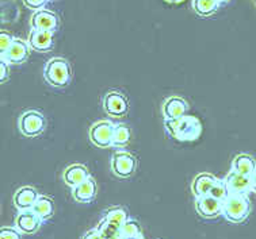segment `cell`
<instances>
[{
	"label": "cell",
	"mask_w": 256,
	"mask_h": 239,
	"mask_svg": "<svg viewBox=\"0 0 256 239\" xmlns=\"http://www.w3.org/2000/svg\"><path fill=\"white\" fill-rule=\"evenodd\" d=\"M96 229L104 239H121V229L104 219H102Z\"/></svg>",
	"instance_id": "25"
},
{
	"label": "cell",
	"mask_w": 256,
	"mask_h": 239,
	"mask_svg": "<svg viewBox=\"0 0 256 239\" xmlns=\"http://www.w3.org/2000/svg\"><path fill=\"white\" fill-rule=\"evenodd\" d=\"M220 3H225V1H228V0H218Z\"/></svg>",
	"instance_id": "34"
},
{
	"label": "cell",
	"mask_w": 256,
	"mask_h": 239,
	"mask_svg": "<svg viewBox=\"0 0 256 239\" xmlns=\"http://www.w3.org/2000/svg\"><path fill=\"white\" fill-rule=\"evenodd\" d=\"M232 170L238 172L240 175L251 177L254 175V172L256 170V161L251 156H248V154H238L233 160Z\"/></svg>",
	"instance_id": "20"
},
{
	"label": "cell",
	"mask_w": 256,
	"mask_h": 239,
	"mask_svg": "<svg viewBox=\"0 0 256 239\" xmlns=\"http://www.w3.org/2000/svg\"><path fill=\"white\" fill-rule=\"evenodd\" d=\"M10 76V65L4 61H0V81L6 83Z\"/></svg>",
	"instance_id": "29"
},
{
	"label": "cell",
	"mask_w": 256,
	"mask_h": 239,
	"mask_svg": "<svg viewBox=\"0 0 256 239\" xmlns=\"http://www.w3.org/2000/svg\"><path fill=\"white\" fill-rule=\"evenodd\" d=\"M82 239H104V238H103V235L99 233L98 229H92V230H88L87 233H84Z\"/></svg>",
	"instance_id": "30"
},
{
	"label": "cell",
	"mask_w": 256,
	"mask_h": 239,
	"mask_svg": "<svg viewBox=\"0 0 256 239\" xmlns=\"http://www.w3.org/2000/svg\"><path fill=\"white\" fill-rule=\"evenodd\" d=\"M38 198H40V195H38L37 189L28 185V187H20L15 192L12 203H14L15 208H18L19 211H28V210L33 208L34 203L37 202Z\"/></svg>",
	"instance_id": "13"
},
{
	"label": "cell",
	"mask_w": 256,
	"mask_h": 239,
	"mask_svg": "<svg viewBox=\"0 0 256 239\" xmlns=\"http://www.w3.org/2000/svg\"><path fill=\"white\" fill-rule=\"evenodd\" d=\"M224 181L226 184L229 195H247L251 191V177L240 175L232 169L225 176Z\"/></svg>",
	"instance_id": "8"
},
{
	"label": "cell",
	"mask_w": 256,
	"mask_h": 239,
	"mask_svg": "<svg viewBox=\"0 0 256 239\" xmlns=\"http://www.w3.org/2000/svg\"><path fill=\"white\" fill-rule=\"evenodd\" d=\"M104 221L110 222L112 225H116V227L121 229L122 226L125 225V222L129 219V214L126 211L125 208L122 207H112L106 210L104 215H103Z\"/></svg>",
	"instance_id": "21"
},
{
	"label": "cell",
	"mask_w": 256,
	"mask_h": 239,
	"mask_svg": "<svg viewBox=\"0 0 256 239\" xmlns=\"http://www.w3.org/2000/svg\"><path fill=\"white\" fill-rule=\"evenodd\" d=\"M32 26L36 30L54 32L58 28V18L48 9H40L32 16Z\"/></svg>",
	"instance_id": "14"
},
{
	"label": "cell",
	"mask_w": 256,
	"mask_h": 239,
	"mask_svg": "<svg viewBox=\"0 0 256 239\" xmlns=\"http://www.w3.org/2000/svg\"><path fill=\"white\" fill-rule=\"evenodd\" d=\"M28 45L32 49L41 53L50 51L54 46V34L52 31H44V30H36L33 28L28 35Z\"/></svg>",
	"instance_id": "12"
},
{
	"label": "cell",
	"mask_w": 256,
	"mask_h": 239,
	"mask_svg": "<svg viewBox=\"0 0 256 239\" xmlns=\"http://www.w3.org/2000/svg\"><path fill=\"white\" fill-rule=\"evenodd\" d=\"M44 77L52 87L66 88L72 80V69L66 58L56 57L46 62L44 68Z\"/></svg>",
	"instance_id": "2"
},
{
	"label": "cell",
	"mask_w": 256,
	"mask_h": 239,
	"mask_svg": "<svg viewBox=\"0 0 256 239\" xmlns=\"http://www.w3.org/2000/svg\"><path fill=\"white\" fill-rule=\"evenodd\" d=\"M188 110L187 101L182 97L172 96L168 97L163 104V116L166 120H172L182 118L186 115V111Z\"/></svg>",
	"instance_id": "15"
},
{
	"label": "cell",
	"mask_w": 256,
	"mask_h": 239,
	"mask_svg": "<svg viewBox=\"0 0 256 239\" xmlns=\"http://www.w3.org/2000/svg\"><path fill=\"white\" fill-rule=\"evenodd\" d=\"M142 231L138 225V222L134 219H128L125 225L121 227V239H138L142 238Z\"/></svg>",
	"instance_id": "23"
},
{
	"label": "cell",
	"mask_w": 256,
	"mask_h": 239,
	"mask_svg": "<svg viewBox=\"0 0 256 239\" xmlns=\"http://www.w3.org/2000/svg\"><path fill=\"white\" fill-rule=\"evenodd\" d=\"M218 0H194L192 7L196 9V12L200 16H210L214 14L218 9Z\"/></svg>",
	"instance_id": "22"
},
{
	"label": "cell",
	"mask_w": 256,
	"mask_h": 239,
	"mask_svg": "<svg viewBox=\"0 0 256 239\" xmlns=\"http://www.w3.org/2000/svg\"><path fill=\"white\" fill-rule=\"evenodd\" d=\"M18 126L24 137H38L46 129V119L41 112L28 110L19 116Z\"/></svg>",
	"instance_id": "4"
},
{
	"label": "cell",
	"mask_w": 256,
	"mask_h": 239,
	"mask_svg": "<svg viewBox=\"0 0 256 239\" xmlns=\"http://www.w3.org/2000/svg\"><path fill=\"white\" fill-rule=\"evenodd\" d=\"M216 181H217V179L213 175H210V173H200L192 181L191 191H192L196 198L206 196V195H209L212 188L214 187Z\"/></svg>",
	"instance_id": "18"
},
{
	"label": "cell",
	"mask_w": 256,
	"mask_h": 239,
	"mask_svg": "<svg viewBox=\"0 0 256 239\" xmlns=\"http://www.w3.org/2000/svg\"><path fill=\"white\" fill-rule=\"evenodd\" d=\"M168 3H180L182 0H167Z\"/></svg>",
	"instance_id": "33"
},
{
	"label": "cell",
	"mask_w": 256,
	"mask_h": 239,
	"mask_svg": "<svg viewBox=\"0 0 256 239\" xmlns=\"http://www.w3.org/2000/svg\"><path fill=\"white\" fill-rule=\"evenodd\" d=\"M138 239H144V237H142V238H138Z\"/></svg>",
	"instance_id": "35"
},
{
	"label": "cell",
	"mask_w": 256,
	"mask_h": 239,
	"mask_svg": "<svg viewBox=\"0 0 256 239\" xmlns=\"http://www.w3.org/2000/svg\"><path fill=\"white\" fill-rule=\"evenodd\" d=\"M129 141H130V129L126 124H116L112 137V146L125 147Z\"/></svg>",
	"instance_id": "24"
},
{
	"label": "cell",
	"mask_w": 256,
	"mask_h": 239,
	"mask_svg": "<svg viewBox=\"0 0 256 239\" xmlns=\"http://www.w3.org/2000/svg\"><path fill=\"white\" fill-rule=\"evenodd\" d=\"M48 0H24V3H26V5L28 7H30V8H41L42 5L46 3Z\"/></svg>",
	"instance_id": "31"
},
{
	"label": "cell",
	"mask_w": 256,
	"mask_h": 239,
	"mask_svg": "<svg viewBox=\"0 0 256 239\" xmlns=\"http://www.w3.org/2000/svg\"><path fill=\"white\" fill-rule=\"evenodd\" d=\"M42 219L33 212L32 210L28 211H19L16 219H15V227L22 234H36L41 227Z\"/></svg>",
	"instance_id": "10"
},
{
	"label": "cell",
	"mask_w": 256,
	"mask_h": 239,
	"mask_svg": "<svg viewBox=\"0 0 256 239\" xmlns=\"http://www.w3.org/2000/svg\"><path fill=\"white\" fill-rule=\"evenodd\" d=\"M72 195L76 202L79 203H90L98 195V185L92 177H88L84 183L78 187L72 188Z\"/></svg>",
	"instance_id": "16"
},
{
	"label": "cell",
	"mask_w": 256,
	"mask_h": 239,
	"mask_svg": "<svg viewBox=\"0 0 256 239\" xmlns=\"http://www.w3.org/2000/svg\"><path fill=\"white\" fill-rule=\"evenodd\" d=\"M0 239H22V233L16 227H3L0 231Z\"/></svg>",
	"instance_id": "27"
},
{
	"label": "cell",
	"mask_w": 256,
	"mask_h": 239,
	"mask_svg": "<svg viewBox=\"0 0 256 239\" xmlns=\"http://www.w3.org/2000/svg\"><path fill=\"white\" fill-rule=\"evenodd\" d=\"M251 191L256 193V170L254 172V175L251 176Z\"/></svg>",
	"instance_id": "32"
},
{
	"label": "cell",
	"mask_w": 256,
	"mask_h": 239,
	"mask_svg": "<svg viewBox=\"0 0 256 239\" xmlns=\"http://www.w3.org/2000/svg\"><path fill=\"white\" fill-rule=\"evenodd\" d=\"M251 214V202L247 195H229L222 203V215L230 223H242Z\"/></svg>",
	"instance_id": "3"
},
{
	"label": "cell",
	"mask_w": 256,
	"mask_h": 239,
	"mask_svg": "<svg viewBox=\"0 0 256 239\" xmlns=\"http://www.w3.org/2000/svg\"><path fill=\"white\" fill-rule=\"evenodd\" d=\"M164 126L168 133L179 141H194L202 131V126L196 116L184 115L178 119L164 120Z\"/></svg>",
	"instance_id": "1"
},
{
	"label": "cell",
	"mask_w": 256,
	"mask_h": 239,
	"mask_svg": "<svg viewBox=\"0 0 256 239\" xmlns=\"http://www.w3.org/2000/svg\"><path fill=\"white\" fill-rule=\"evenodd\" d=\"M28 57V43L22 39L15 38L12 45L6 53L2 54V61H4L8 65H19L24 64Z\"/></svg>",
	"instance_id": "11"
},
{
	"label": "cell",
	"mask_w": 256,
	"mask_h": 239,
	"mask_svg": "<svg viewBox=\"0 0 256 239\" xmlns=\"http://www.w3.org/2000/svg\"><path fill=\"white\" fill-rule=\"evenodd\" d=\"M209 195L212 196V198L217 199L218 202H221V203L225 202V200H226L229 196V191H228V188H226L225 181H224V180L217 179L214 187L212 188V191H210Z\"/></svg>",
	"instance_id": "26"
},
{
	"label": "cell",
	"mask_w": 256,
	"mask_h": 239,
	"mask_svg": "<svg viewBox=\"0 0 256 239\" xmlns=\"http://www.w3.org/2000/svg\"><path fill=\"white\" fill-rule=\"evenodd\" d=\"M103 110L110 116L121 118L126 115V112L129 110V101L121 92L112 91L103 99Z\"/></svg>",
	"instance_id": "7"
},
{
	"label": "cell",
	"mask_w": 256,
	"mask_h": 239,
	"mask_svg": "<svg viewBox=\"0 0 256 239\" xmlns=\"http://www.w3.org/2000/svg\"><path fill=\"white\" fill-rule=\"evenodd\" d=\"M137 161L133 154L128 152H116L112 157V170L116 177L128 179L136 172Z\"/></svg>",
	"instance_id": "6"
},
{
	"label": "cell",
	"mask_w": 256,
	"mask_h": 239,
	"mask_svg": "<svg viewBox=\"0 0 256 239\" xmlns=\"http://www.w3.org/2000/svg\"><path fill=\"white\" fill-rule=\"evenodd\" d=\"M116 126L108 120H100L91 126L90 129V141L98 147L112 146V137H114Z\"/></svg>",
	"instance_id": "5"
},
{
	"label": "cell",
	"mask_w": 256,
	"mask_h": 239,
	"mask_svg": "<svg viewBox=\"0 0 256 239\" xmlns=\"http://www.w3.org/2000/svg\"><path fill=\"white\" fill-rule=\"evenodd\" d=\"M14 39L15 38L12 37L11 34H8V32L6 31H2V34H0V50H2V54L8 50L10 46L12 45Z\"/></svg>",
	"instance_id": "28"
},
{
	"label": "cell",
	"mask_w": 256,
	"mask_h": 239,
	"mask_svg": "<svg viewBox=\"0 0 256 239\" xmlns=\"http://www.w3.org/2000/svg\"><path fill=\"white\" fill-rule=\"evenodd\" d=\"M196 212L205 219H214L222 214V203L217 199L212 198L210 195L196 198Z\"/></svg>",
	"instance_id": "9"
},
{
	"label": "cell",
	"mask_w": 256,
	"mask_h": 239,
	"mask_svg": "<svg viewBox=\"0 0 256 239\" xmlns=\"http://www.w3.org/2000/svg\"><path fill=\"white\" fill-rule=\"evenodd\" d=\"M90 177L88 169L84 165H80V164H74V165H70L64 170V175H62V180L68 187H78L82 183H84L86 180Z\"/></svg>",
	"instance_id": "17"
},
{
	"label": "cell",
	"mask_w": 256,
	"mask_h": 239,
	"mask_svg": "<svg viewBox=\"0 0 256 239\" xmlns=\"http://www.w3.org/2000/svg\"><path fill=\"white\" fill-rule=\"evenodd\" d=\"M32 211L36 212L42 221H48L50 219L52 216L54 215V211H56V204L48 196H44V195H40V198L37 199V202L34 203Z\"/></svg>",
	"instance_id": "19"
}]
</instances>
